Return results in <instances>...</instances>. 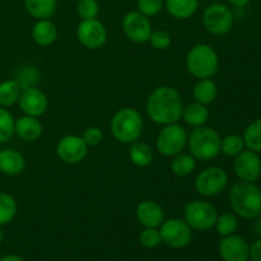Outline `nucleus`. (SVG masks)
I'll return each instance as SVG.
<instances>
[{"instance_id": "obj_1", "label": "nucleus", "mask_w": 261, "mask_h": 261, "mask_svg": "<svg viewBox=\"0 0 261 261\" xmlns=\"http://www.w3.org/2000/svg\"><path fill=\"white\" fill-rule=\"evenodd\" d=\"M145 109L148 116L155 124L162 126L175 124L182 117V98L177 89L173 87L161 86L149 94Z\"/></svg>"}, {"instance_id": "obj_2", "label": "nucleus", "mask_w": 261, "mask_h": 261, "mask_svg": "<svg viewBox=\"0 0 261 261\" xmlns=\"http://www.w3.org/2000/svg\"><path fill=\"white\" fill-rule=\"evenodd\" d=\"M229 204L234 214L244 219L261 216V190L254 182H236L229 190Z\"/></svg>"}, {"instance_id": "obj_3", "label": "nucleus", "mask_w": 261, "mask_h": 261, "mask_svg": "<svg viewBox=\"0 0 261 261\" xmlns=\"http://www.w3.org/2000/svg\"><path fill=\"white\" fill-rule=\"evenodd\" d=\"M112 137L122 144H132L139 140L143 133V117L133 107L120 109L110 122Z\"/></svg>"}, {"instance_id": "obj_4", "label": "nucleus", "mask_w": 261, "mask_h": 261, "mask_svg": "<svg viewBox=\"0 0 261 261\" xmlns=\"http://www.w3.org/2000/svg\"><path fill=\"white\" fill-rule=\"evenodd\" d=\"M219 68V56L213 46L198 43L186 55V69L198 79L213 78Z\"/></svg>"}, {"instance_id": "obj_5", "label": "nucleus", "mask_w": 261, "mask_h": 261, "mask_svg": "<svg viewBox=\"0 0 261 261\" xmlns=\"http://www.w3.org/2000/svg\"><path fill=\"white\" fill-rule=\"evenodd\" d=\"M221 135L213 127H194L188 137V147L190 154L196 161H211L221 153Z\"/></svg>"}, {"instance_id": "obj_6", "label": "nucleus", "mask_w": 261, "mask_h": 261, "mask_svg": "<svg viewBox=\"0 0 261 261\" xmlns=\"http://www.w3.org/2000/svg\"><path fill=\"white\" fill-rule=\"evenodd\" d=\"M188 133L178 122L163 125L155 138V148L165 157H173L188 145Z\"/></svg>"}, {"instance_id": "obj_7", "label": "nucleus", "mask_w": 261, "mask_h": 261, "mask_svg": "<svg viewBox=\"0 0 261 261\" xmlns=\"http://www.w3.org/2000/svg\"><path fill=\"white\" fill-rule=\"evenodd\" d=\"M218 217L216 206L204 200H194L185 205L184 219L195 231H209L214 227Z\"/></svg>"}, {"instance_id": "obj_8", "label": "nucleus", "mask_w": 261, "mask_h": 261, "mask_svg": "<svg viewBox=\"0 0 261 261\" xmlns=\"http://www.w3.org/2000/svg\"><path fill=\"white\" fill-rule=\"evenodd\" d=\"M228 185V175L226 171L217 166L204 168L195 177V190L204 198H213L223 193Z\"/></svg>"}, {"instance_id": "obj_9", "label": "nucleus", "mask_w": 261, "mask_h": 261, "mask_svg": "<svg viewBox=\"0 0 261 261\" xmlns=\"http://www.w3.org/2000/svg\"><path fill=\"white\" fill-rule=\"evenodd\" d=\"M203 25L209 33L216 36H223L233 27V13L227 5L212 4L204 10Z\"/></svg>"}, {"instance_id": "obj_10", "label": "nucleus", "mask_w": 261, "mask_h": 261, "mask_svg": "<svg viewBox=\"0 0 261 261\" xmlns=\"http://www.w3.org/2000/svg\"><path fill=\"white\" fill-rule=\"evenodd\" d=\"M161 239L171 249H184L193 240V229L185 219L171 218L161 224Z\"/></svg>"}, {"instance_id": "obj_11", "label": "nucleus", "mask_w": 261, "mask_h": 261, "mask_svg": "<svg viewBox=\"0 0 261 261\" xmlns=\"http://www.w3.org/2000/svg\"><path fill=\"white\" fill-rule=\"evenodd\" d=\"M88 145L78 135H65L56 144V155L66 165H78L88 155Z\"/></svg>"}, {"instance_id": "obj_12", "label": "nucleus", "mask_w": 261, "mask_h": 261, "mask_svg": "<svg viewBox=\"0 0 261 261\" xmlns=\"http://www.w3.org/2000/svg\"><path fill=\"white\" fill-rule=\"evenodd\" d=\"M76 38L89 50H98L103 47L107 41V30L103 23L94 19H82L76 27Z\"/></svg>"}, {"instance_id": "obj_13", "label": "nucleus", "mask_w": 261, "mask_h": 261, "mask_svg": "<svg viewBox=\"0 0 261 261\" xmlns=\"http://www.w3.org/2000/svg\"><path fill=\"white\" fill-rule=\"evenodd\" d=\"M122 31L125 36L134 43H145L152 33V23L138 10L129 12L122 19Z\"/></svg>"}, {"instance_id": "obj_14", "label": "nucleus", "mask_w": 261, "mask_h": 261, "mask_svg": "<svg viewBox=\"0 0 261 261\" xmlns=\"http://www.w3.org/2000/svg\"><path fill=\"white\" fill-rule=\"evenodd\" d=\"M233 170L241 181L255 182L261 176V160L259 154L250 149H244L234 157Z\"/></svg>"}, {"instance_id": "obj_15", "label": "nucleus", "mask_w": 261, "mask_h": 261, "mask_svg": "<svg viewBox=\"0 0 261 261\" xmlns=\"http://www.w3.org/2000/svg\"><path fill=\"white\" fill-rule=\"evenodd\" d=\"M18 105L23 114L38 119L47 111L48 98L37 87H30V88L22 89Z\"/></svg>"}, {"instance_id": "obj_16", "label": "nucleus", "mask_w": 261, "mask_h": 261, "mask_svg": "<svg viewBox=\"0 0 261 261\" xmlns=\"http://www.w3.org/2000/svg\"><path fill=\"white\" fill-rule=\"evenodd\" d=\"M249 252V244L239 234L224 236L219 242V254L224 261H247Z\"/></svg>"}, {"instance_id": "obj_17", "label": "nucleus", "mask_w": 261, "mask_h": 261, "mask_svg": "<svg viewBox=\"0 0 261 261\" xmlns=\"http://www.w3.org/2000/svg\"><path fill=\"white\" fill-rule=\"evenodd\" d=\"M135 216L144 228H158L165 222V211L154 200H143L138 204Z\"/></svg>"}, {"instance_id": "obj_18", "label": "nucleus", "mask_w": 261, "mask_h": 261, "mask_svg": "<svg viewBox=\"0 0 261 261\" xmlns=\"http://www.w3.org/2000/svg\"><path fill=\"white\" fill-rule=\"evenodd\" d=\"M42 133L43 126L37 117L24 115V116H20L19 119L15 120L14 134L24 142H36V140L40 139Z\"/></svg>"}, {"instance_id": "obj_19", "label": "nucleus", "mask_w": 261, "mask_h": 261, "mask_svg": "<svg viewBox=\"0 0 261 261\" xmlns=\"http://www.w3.org/2000/svg\"><path fill=\"white\" fill-rule=\"evenodd\" d=\"M25 158L18 150L7 148L0 150V172L7 176H17L24 171Z\"/></svg>"}, {"instance_id": "obj_20", "label": "nucleus", "mask_w": 261, "mask_h": 261, "mask_svg": "<svg viewBox=\"0 0 261 261\" xmlns=\"http://www.w3.org/2000/svg\"><path fill=\"white\" fill-rule=\"evenodd\" d=\"M32 38L36 45L47 47L58 38V28L50 19H37L32 28Z\"/></svg>"}, {"instance_id": "obj_21", "label": "nucleus", "mask_w": 261, "mask_h": 261, "mask_svg": "<svg viewBox=\"0 0 261 261\" xmlns=\"http://www.w3.org/2000/svg\"><path fill=\"white\" fill-rule=\"evenodd\" d=\"M166 10L175 19H189L196 13L199 0H166Z\"/></svg>"}, {"instance_id": "obj_22", "label": "nucleus", "mask_w": 261, "mask_h": 261, "mask_svg": "<svg viewBox=\"0 0 261 261\" xmlns=\"http://www.w3.org/2000/svg\"><path fill=\"white\" fill-rule=\"evenodd\" d=\"M217 94H218V87L212 78L199 79L193 88V96L195 102L205 105V106L213 103L214 99L217 98Z\"/></svg>"}, {"instance_id": "obj_23", "label": "nucleus", "mask_w": 261, "mask_h": 261, "mask_svg": "<svg viewBox=\"0 0 261 261\" xmlns=\"http://www.w3.org/2000/svg\"><path fill=\"white\" fill-rule=\"evenodd\" d=\"M24 8L32 18L48 19L55 14L58 0H24Z\"/></svg>"}, {"instance_id": "obj_24", "label": "nucleus", "mask_w": 261, "mask_h": 261, "mask_svg": "<svg viewBox=\"0 0 261 261\" xmlns=\"http://www.w3.org/2000/svg\"><path fill=\"white\" fill-rule=\"evenodd\" d=\"M184 121L193 127L203 126L209 120V110L205 105H201L199 102H193L184 107L182 117Z\"/></svg>"}, {"instance_id": "obj_25", "label": "nucleus", "mask_w": 261, "mask_h": 261, "mask_svg": "<svg viewBox=\"0 0 261 261\" xmlns=\"http://www.w3.org/2000/svg\"><path fill=\"white\" fill-rule=\"evenodd\" d=\"M129 157L133 165L140 168H145L153 162V149L147 143L137 140L130 144Z\"/></svg>"}, {"instance_id": "obj_26", "label": "nucleus", "mask_w": 261, "mask_h": 261, "mask_svg": "<svg viewBox=\"0 0 261 261\" xmlns=\"http://www.w3.org/2000/svg\"><path fill=\"white\" fill-rule=\"evenodd\" d=\"M22 87L15 79H7L0 83V106L12 107L19 101Z\"/></svg>"}, {"instance_id": "obj_27", "label": "nucleus", "mask_w": 261, "mask_h": 261, "mask_svg": "<svg viewBox=\"0 0 261 261\" xmlns=\"http://www.w3.org/2000/svg\"><path fill=\"white\" fill-rule=\"evenodd\" d=\"M196 168V160L190 154V153H178L173 155L171 161V171L173 175L178 177H186L191 175Z\"/></svg>"}, {"instance_id": "obj_28", "label": "nucleus", "mask_w": 261, "mask_h": 261, "mask_svg": "<svg viewBox=\"0 0 261 261\" xmlns=\"http://www.w3.org/2000/svg\"><path fill=\"white\" fill-rule=\"evenodd\" d=\"M18 213V204L10 194L0 193V226L9 224Z\"/></svg>"}, {"instance_id": "obj_29", "label": "nucleus", "mask_w": 261, "mask_h": 261, "mask_svg": "<svg viewBox=\"0 0 261 261\" xmlns=\"http://www.w3.org/2000/svg\"><path fill=\"white\" fill-rule=\"evenodd\" d=\"M245 147L252 152H261V119L252 121L244 133Z\"/></svg>"}, {"instance_id": "obj_30", "label": "nucleus", "mask_w": 261, "mask_h": 261, "mask_svg": "<svg viewBox=\"0 0 261 261\" xmlns=\"http://www.w3.org/2000/svg\"><path fill=\"white\" fill-rule=\"evenodd\" d=\"M214 227H216L219 236L222 237L233 234L237 231V228H239V221H237L236 214L231 213V212L222 213L221 216L218 214Z\"/></svg>"}, {"instance_id": "obj_31", "label": "nucleus", "mask_w": 261, "mask_h": 261, "mask_svg": "<svg viewBox=\"0 0 261 261\" xmlns=\"http://www.w3.org/2000/svg\"><path fill=\"white\" fill-rule=\"evenodd\" d=\"M245 149L244 138L240 135L231 134L224 137L221 140V153H223L227 157H236L237 154Z\"/></svg>"}, {"instance_id": "obj_32", "label": "nucleus", "mask_w": 261, "mask_h": 261, "mask_svg": "<svg viewBox=\"0 0 261 261\" xmlns=\"http://www.w3.org/2000/svg\"><path fill=\"white\" fill-rule=\"evenodd\" d=\"M15 119L10 111L0 106V144L7 143L14 135Z\"/></svg>"}, {"instance_id": "obj_33", "label": "nucleus", "mask_w": 261, "mask_h": 261, "mask_svg": "<svg viewBox=\"0 0 261 261\" xmlns=\"http://www.w3.org/2000/svg\"><path fill=\"white\" fill-rule=\"evenodd\" d=\"M40 78V73L37 69L32 65H24L19 68L15 74V81L19 83L22 89L30 88V87H35V84L38 82Z\"/></svg>"}, {"instance_id": "obj_34", "label": "nucleus", "mask_w": 261, "mask_h": 261, "mask_svg": "<svg viewBox=\"0 0 261 261\" xmlns=\"http://www.w3.org/2000/svg\"><path fill=\"white\" fill-rule=\"evenodd\" d=\"M76 13L82 19H94L99 13V4L97 0H79L76 4Z\"/></svg>"}, {"instance_id": "obj_35", "label": "nucleus", "mask_w": 261, "mask_h": 261, "mask_svg": "<svg viewBox=\"0 0 261 261\" xmlns=\"http://www.w3.org/2000/svg\"><path fill=\"white\" fill-rule=\"evenodd\" d=\"M148 42L152 45L153 48L155 50H167L168 47L171 46V35L167 32V31H163V30H157V31H152L150 33V37Z\"/></svg>"}, {"instance_id": "obj_36", "label": "nucleus", "mask_w": 261, "mask_h": 261, "mask_svg": "<svg viewBox=\"0 0 261 261\" xmlns=\"http://www.w3.org/2000/svg\"><path fill=\"white\" fill-rule=\"evenodd\" d=\"M137 7L138 12L144 14L145 17L150 18L160 14L163 8V0H138Z\"/></svg>"}, {"instance_id": "obj_37", "label": "nucleus", "mask_w": 261, "mask_h": 261, "mask_svg": "<svg viewBox=\"0 0 261 261\" xmlns=\"http://www.w3.org/2000/svg\"><path fill=\"white\" fill-rule=\"evenodd\" d=\"M139 241L147 249H154L162 242V239L158 228H144L140 232Z\"/></svg>"}, {"instance_id": "obj_38", "label": "nucleus", "mask_w": 261, "mask_h": 261, "mask_svg": "<svg viewBox=\"0 0 261 261\" xmlns=\"http://www.w3.org/2000/svg\"><path fill=\"white\" fill-rule=\"evenodd\" d=\"M82 138L88 147H97L101 144L102 139H103V133L99 127L89 126L84 130Z\"/></svg>"}, {"instance_id": "obj_39", "label": "nucleus", "mask_w": 261, "mask_h": 261, "mask_svg": "<svg viewBox=\"0 0 261 261\" xmlns=\"http://www.w3.org/2000/svg\"><path fill=\"white\" fill-rule=\"evenodd\" d=\"M249 259H251V261H261V240H257L250 246Z\"/></svg>"}, {"instance_id": "obj_40", "label": "nucleus", "mask_w": 261, "mask_h": 261, "mask_svg": "<svg viewBox=\"0 0 261 261\" xmlns=\"http://www.w3.org/2000/svg\"><path fill=\"white\" fill-rule=\"evenodd\" d=\"M228 2L231 3L232 5H234V7L241 8V7H245V5L249 4V3L251 2V0H228Z\"/></svg>"}, {"instance_id": "obj_41", "label": "nucleus", "mask_w": 261, "mask_h": 261, "mask_svg": "<svg viewBox=\"0 0 261 261\" xmlns=\"http://www.w3.org/2000/svg\"><path fill=\"white\" fill-rule=\"evenodd\" d=\"M0 261H24L22 257L17 256V255H7V256L0 257Z\"/></svg>"}, {"instance_id": "obj_42", "label": "nucleus", "mask_w": 261, "mask_h": 261, "mask_svg": "<svg viewBox=\"0 0 261 261\" xmlns=\"http://www.w3.org/2000/svg\"><path fill=\"white\" fill-rule=\"evenodd\" d=\"M255 229H256V233H259L261 236V219L260 221H257L256 226H255Z\"/></svg>"}, {"instance_id": "obj_43", "label": "nucleus", "mask_w": 261, "mask_h": 261, "mask_svg": "<svg viewBox=\"0 0 261 261\" xmlns=\"http://www.w3.org/2000/svg\"><path fill=\"white\" fill-rule=\"evenodd\" d=\"M4 240V229L2 228V226H0V242Z\"/></svg>"}, {"instance_id": "obj_44", "label": "nucleus", "mask_w": 261, "mask_h": 261, "mask_svg": "<svg viewBox=\"0 0 261 261\" xmlns=\"http://www.w3.org/2000/svg\"><path fill=\"white\" fill-rule=\"evenodd\" d=\"M0 257H2V255H0Z\"/></svg>"}]
</instances>
